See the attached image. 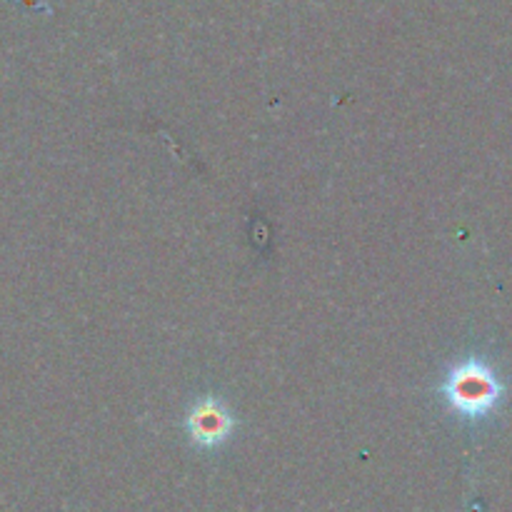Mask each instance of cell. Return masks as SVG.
Here are the masks:
<instances>
[{
    "label": "cell",
    "mask_w": 512,
    "mask_h": 512,
    "mask_svg": "<svg viewBox=\"0 0 512 512\" xmlns=\"http://www.w3.org/2000/svg\"><path fill=\"white\" fill-rule=\"evenodd\" d=\"M185 425H188L193 443L203 445V448H215V445L225 443L230 438L235 420L228 405L220 403L218 398H203L190 408Z\"/></svg>",
    "instance_id": "7a4b0ae2"
},
{
    "label": "cell",
    "mask_w": 512,
    "mask_h": 512,
    "mask_svg": "<svg viewBox=\"0 0 512 512\" xmlns=\"http://www.w3.org/2000/svg\"><path fill=\"white\" fill-rule=\"evenodd\" d=\"M443 395L450 408L470 420L493 413L503 395V385L495 378L493 368L483 360H465L450 370L443 385Z\"/></svg>",
    "instance_id": "6da1fadb"
}]
</instances>
